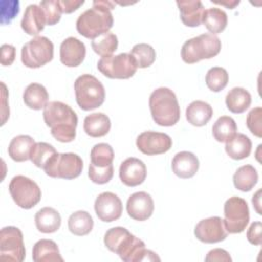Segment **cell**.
<instances>
[{
	"instance_id": "cell-47",
	"label": "cell",
	"mask_w": 262,
	"mask_h": 262,
	"mask_svg": "<svg viewBox=\"0 0 262 262\" xmlns=\"http://www.w3.org/2000/svg\"><path fill=\"white\" fill-rule=\"evenodd\" d=\"M1 86H2V123L1 125H4L7 118H9V107L8 105H6L5 101H6V94H7V91H6V86L5 84L2 82L1 83Z\"/></svg>"
},
{
	"instance_id": "cell-41",
	"label": "cell",
	"mask_w": 262,
	"mask_h": 262,
	"mask_svg": "<svg viewBox=\"0 0 262 262\" xmlns=\"http://www.w3.org/2000/svg\"><path fill=\"white\" fill-rule=\"evenodd\" d=\"M247 127L257 137L262 136V108L260 106L252 108L247 116Z\"/></svg>"
},
{
	"instance_id": "cell-37",
	"label": "cell",
	"mask_w": 262,
	"mask_h": 262,
	"mask_svg": "<svg viewBox=\"0 0 262 262\" xmlns=\"http://www.w3.org/2000/svg\"><path fill=\"white\" fill-rule=\"evenodd\" d=\"M113 147L104 142L95 144L90 151V163L96 167H106L114 161Z\"/></svg>"
},
{
	"instance_id": "cell-35",
	"label": "cell",
	"mask_w": 262,
	"mask_h": 262,
	"mask_svg": "<svg viewBox=\"0 0 262 262\" xmlns=\"http://www.w3.org/2000/svg\"><path fill=\"white\" fill-rule=\"evenodd\" d=\"M91 47L101 57L113 55L118 48V38L115 34L106 32L91 41Z\"/></svg>"
},
{
	"instance_id": "cell-9",
	"label": "cell",
	"mask_w": 262,
	"mask_h": 262,
	"mask_svg": "<svg viewBox=\"0 0 262 262\" xmlns=\"http://www.w3.org/2000/svg\"><path fill=\"white\" fill-rule=\"evenodd\" d=\"M98 71L110 79H129L137 71V64L130 53H120L101 57L97 62Z\"/></svg>"
},
{
	"instance_id": "cell-28",
	"label": "cell",
	"mask_w": 262,
	"mask_h": 262,
	"mask_svg": "<svg viewBox=\"0 0 262 262\" xmlns=\"http://www.w3.org/2000/svg\"><path fill=\"white\" fill-rule=\"evenodd\" d=\"M252 150L251 139L243 134L235 133L232 138L226 141L225 151L233 160H243L250 156Z\"/></svg>"
},
{
	"instance_id": "cell-8",
	"label": "cell",
	"mask_w": 262,
	"mask_h": 262,
	"mask_svg": "<svg viewBox=\"0 0 262 262\" xmlns=\"http://www.w3.org/2000/svg\"><path fill=\"white\" fill-rule=\"evenodd\" d=\"M8 188L14 203L23 209H31L41 200L42 192L39 185L24 175L14 176Z\"/></svg>"
},
{
	"instance_id": "cell-5",
	"label": "cell",
	"mask_w": 262,
	"mask_h": 262,
	"mask_svg": "<svg viewBox=\"0 0 262 262\" xmlns=\"http://www.w3.org/2000/svg\"><path fill=\"white\" fill-rule=\"evenodd\" d=\"M76 101L83 111H92L99 107L105 98L102 83L90 74L79 76L74 84Z\"/></svg>"
},
{
	"instance_id": "cell-49",
	"label": "cell",
	"mask_w": 262,
	"mask_h": 262,
	"mask_svg": "<svg viewBox=\"0 0 262 262\" xmlns=\"http://www.w3.org/2000/svg\"><path fill=\"white\" fill-rule=\"evenodd\" d=\"M214 3H216V4H221V5H225V6H227L228 8L233 9L234 6L239 3V1H231V2H222V1H221V2H218V1H214Z\"/></svg>"
},
{
	"instance_id": "cell-24",
	"label": "cell",
	"mask_w": 262,
	"mask_h": 262,
	"mask_svg": "<svg viewBox=\"0 0 262 262\" xmlns=\"http://www.w3.org/2000/svg\"><path fill=\"white\" fill-rule=\"evenodd\" d=\"M186 120L193 126H205L213 116L212 106L203 100H194L188 104L185 111Z\"/></svg>"
},
{
	"instance_id": "cell-20",
	"label": "cell",
	"mask_w": 262,
	"mask_h": 262,
	"mask_svg": "<svg viewBox=\"0 0 262 262\" xmlns=\"http://www.w3.org/2000/svg\"><path fill=\"white\" fill-rule=\"evenodd\" d=\"M200 167L199 159L190 151L177 152L172 160V170L176 176L182 179L191 178L195 175Z\"/></svg>"
},
{
	"instance_id": "cell-18",
	"label": "cell",
	"mask_w": 262,
	"mask_h": 262,
	"mask_svg": "<svg viewBox=\"0 0 262 262\" xmlns=\"http://www.w3.org/2000/svg\"><path fill=\"white\" fill-rule=\"evenodd\" d=\"M86 55L85 44L75 37L64 39L59 48V57L62 64L69 68L80 66Z\"/></svg>"
},
{
	"instance_id": "cell-10",
	"label": "cell",
	"mask_w": 262,
	"mask_h": 262,
	"mask_svg": "<svg viewBox=\"0 0 262 262\" xmlns=\"http://www.w3.org/2000/svg\"><path fill=\"white\" fill-rule=\"evenodd\" d=\"M46 175L52 178L74 179L83 170V161L77 154H56L50 163L43 169Z\"/></svg>"
},
{
	"instance_id": "cell-26",
	"label": "cell",
	"mask_w": 262,
	"mask_h": 262,
	"mask_svg": "<svg viewBox=\"0 0 262 262\" xmlns=\"http://www.w3.org/2000/svg\"><path fill=\"white\" fill-rule=\"evenodd\" d=\"M84 131L91 137H101L108 133L111 120L103 113H93L84 119Z\"/></svg>"
},
{
	"instance_id": "cell-44",
	"label": "cell",
	"mask_w": 262,
	"mask_h": 262,
	"mask_svg": "<svg viewBox=\"0 0 262 262\" xmlns=\"http://www.w3.org/2000/svg\"><path fill=\"white\" fill-rule=\"evenodd\" d=\"M15 59V47L10 44H3L1 46V64L11 66Z\"/></svg>"
},
{
	"instance_id": "cell-15",
	"label": "cell",
	"mask_w": 262,
	"mask_h": 262,
	"mask_svg": "<svg viewBox=\"0 0 262 262\" xmlns=\"http://www.w3.org/2000/svg\"><path fill=\"white\" fill-rule=\"evenodd\" d=\"M94 210L97 217L103 222H113L119 219L123 212L120 198L111 191L98 194L94 202Z\"/></svg>"
},
{
	"instance_id": "cell-22",
	"label": "cell",
	"mask_w": 262,
	"mask_h": 262,
	"mask_svg": "<svg viewBox=\"0 0 262 262\" xmlns=\"http://www.w3.org/2000/svg\"><path fill=\"white\" fill-rule=\"evenodd\" d=\"M32 258L35 262H56L63 261L56 243L52 239L38 241L32 251Z\"/></svg>"
},
{
	"instance_id": "cell-12",
	"label": "cell",
	"mask_w": 262,
	"mask_h": 262,
	"mask_svg": "<svg viewBox=\"0 0 262 262\" xmlns=\"http://www.w3.org/2000/svg\"><path fill=\"white\" fill-rule=\"evenodd\" d=\"M26 257L23 232L15 226H6L0 232V258L21 262Z\"/></svg>"
},
{
	"instance_id": "cell-17",
	"label": "cell",
	"mask_w": 262,
	"mask_h": 262,
	"mask_svg": "<svg viewBox=\"0 0 262 262\" xmlns=\"http://www.w3.org/2000/svg\"><path fill=\"white\" fill-rule=\"evenodd\" d=\"M145 164L137 158H128L122 162L119 169L121 181L130 187L140 185L146 178Z\"/></svg>"
},
{
	"instance_id": "cell-38",
	"label": "cell",
	"mask_w": 262,
	"mask_h": 262,
	"mask_svg": "<svg viewBox=\"0 0 262 262\" xmlns=\"http://www.w3.org/2000/svg\"><path fill=\"white\" fill-rule=\"evenodd\" d=\"M228 83V73L221 67L211 68L206 74V85L213 92L223 90Z\"/></svg>"
},
{
	"instance_id": "cell-40",
	"label": "cell",
	"mask_w": 262,
	"mask_h": 262,
	"mask_svg": "<svg viewBox=\"0 0 262 262\" xmlns=\"http://www.w3.org/2000/svg\"><path fill=\"white\" fill-rule=\"evenodd\" d=\"M46 16V23L48 26H53L60 20L61 9L58 0H44L39 4Z\"/></svg>"
},
{
	"instance_id": "cell-19",
	"label": "cell",
	"mask_w": 262,
	"mask_h": 262,
	"mask_svg": "<svg viewBox=\"0 0 262 262\" xmlns=\"http://www.w3.org/2000/svg\"><path fill=\"white\" fill-rule=\"evenodd\" d=\"M46 25V16L42 7L37 4L28 5L20 21V27L25 33L37 37Z\"/></svg>"
},
{
	"instance_id": "cell-3",
	"label": "cell",
	"mask_w": 262,
	"mask_h": 262,
	"mask_svg": "<svg viewBox=\"0 0 262 262\" xmlns=\"http://www.w3.org/2000/svg\"><path fill=\"white\" fill-rule=\"evenodd\" d=\"M115 3L111 1H93L91 8L81 13L76 21V28L80 35L88 39H94L108 32L114 24L113 14Z\"/></svg>"
},
{
	"instance_id": "cell-13",
	"label": "cell",
	"mask_w": 262,
	"mask_h": 262,
	"mask_svg": "<svg viewBox=\"0 0 262 262\" xmlns=\"http://www.w3.org/2000/svg\"><path fill=\"white\" fill-rule=\"evenodd\" d=\"M136 146L144 155H161L167 152L171 148L172 139L166 133L144 131L137 136Z\"/></svg>"
},
{
	"instance_id": "cell-25",
	"label": "cell",
	"mask_w": 262,
	"mask_h": 262,
	"mask_svg": "<svg viewBox=\"0 0 262 262\" xmlns=\"http://www.w3.org/2000/svg\"><path fill=\"white\" fill-rule=\"evenodd\" d=\"M35 140L30 135H17L13 137L8 146V155L14 162H25L30 160L31 150Z\"/></svg>"
},
{
	"instance_id": "cell-2",
	"label": "cell",
	"mask_w": 262,
	"mask_h": 262,
	"mask_svg": "<svg viewBox=\"0 0 262 262\" xmlns=\"http://www.w3.org/2000/svg\"><path fill=\"white\" fill-rule=\"evenodd\" d=\"M43 119L51 135L59 142H71L76 137L78 117L75 111L61 101H50L43 110Z\"/></svg>"
},
{
	"instance_id": "cell-31",
	"label": "cell",
	"mask_w": 262,
	"mask_h": 262,
	"mask_svg": "<svg viewBox=\"0 0 262 262\" xmlns=\"http://www.w3.org/2000/svg\"><path fill=\"white\" fill-rule=\"evenodd\" d=\"M202 23L211 34H219L227 26V14L221 8L211 7L205 10Z\"/></svg>"
},
{
	"instance_id": "cell-6",
	"label": "cell",
	"mask_w": 262,
	"mask_h": 262,
	"mask_svg": "<svg viewBox=\"0 0 262 262\" xmlns=\"http://www.w3.org/2000/svg\"><path fill=\"white\" fill-rule=\"evenodd\" d=\"M221 50L220 39L213 34H202L184 42L181 48L182 60L186 63H195L202 59L216 56Z\"/></svg>"
},
{
	"instance_id": "cell-14",
	"label": "cell",
	"mask_w": 262,
	"mask_h": 262,
	"mask_svg": "<svg viewBox=\"0 0 262 262\" xmlns=\"http://www.w3.org/2000/svg\"><path fill=\"white\" fill-rule=\"evenodd\" d=\"M223 219L218 216L209 217L201 220L194 227L195 237L205 244H215L227 237Z\"/></svg>"
},
{
	"instance_id": "cell-1",
	"label": "cell",
	"mask_w": 262,
	"mask_h": 262,
	"mask_svg": "<svg viewBox=\"0 0 262 262\" xmlns=\"http://www.w3.org/2000/svg\"><path fill=\"white\" fill-rule=\"evenodd\" d=\"M105 247L117 254L125 262L160 261V257L150 250L145 249V244L125 227L110 228L103 237Z\"/></svg>"
},
{
	"instance_id": "cell-11",
	"label": "cell",
	"mask_w": 262,
	"mask_h": 262,
	"mask_svg": "<svg viewBox=\"0 0 262 262\" xmlns=\"http://www.w3.org/2000/svg\"><path fill=\"white\" fill-rule=\"evenodd\" d=\"M250 220V211L247 202L239 196H231L224 204L225 229L229 233L243 232Z\"/></svg>"
},
{
	"instance_id": "cell-30",
	"label": "cell",
	"mask_w": 262,
	"mask_h": 262,
	"mask_svg": "<svg viewBox=\"0 0 262 262\" xmlns=\"http://www.w3.org/2000/svg\"><path fill=\"white\" fill-rule=\"evenodd\" d=\"M93 219L87 211H76L70 215L68 220L69 230L78 236H83L88 233L93 228Z\"/></svg>"
},
{
	"instance_id": "cell-42",
	"label": "cell",
	"mask_w": 262,
	"mask_h": 262,
	"mask_svg": "<svg viewBox=\"0 0 262 262\" xmlns=\"http://www.w3.org/2000/svg\"><path fill=\"white\" fill-rule=\"evenodd\" d=\"M19 12V2L16 0L1 1V24H9Z\"/></svg>"
},
{
	"instance_id": "cell-23",
	"label": "cell",
	"mask_w": 262,
	"mask_h": 262,
	"mask_svg": "<svg viewBox=\"0 0 262 262\" xmlns=\"http://www.w3.org/2000/svg\"><path fill=\"white\" fill-rule=\"evenodd\" d=\"M35 224L39 231L43 233H52L59 229L61 217L55 209L51 207H44L36 213Z\"/></svg>"
},
{
	"instance_id": "cell-46",
	"label": "cell",
	"mask_w": 262,
	"mask_h": 262,
	"mask_svg": "<svg viewBox=\"0 0 262 262\" xmlns=\"http://www.w3.org/2000/svg\"><path fill=\"white\" fill-rule=\"evenodd\" d=\"M61 12L72 13L77 10L81 5L84 4L83 0H58Z\"/></svg>"
},
{
	"instance_id": "cell-45",
	"label": "cell",
	"mask_w": 262,
	"mask_h": 262,
	"mask_svg": "<svg viewBox=\"0 0 262 262\" xmlns=\"http://www.w3.org/2000/svg\"><path fill=\"white\" fill-rule=\"evenodd\" d=\"M232 259L230 257V255L228 254L227 251L223 250V249H213L211 251H209V253L207 254L205 261L209 262V261H226V262H230Z\"/></svg>"
},
{
	"instance_id": "cell-21",
	"label": "cell",
	"mask_w": 262,
	"mask_h": 262,
	"mask_svg": "<svg viewBox=\"0 0 262 262\" xmlns=\"http://www.w3.org/2000/svg\"><path fill=\"white\" fill-rule=\"evenodd\" d=\"M179 11L181 21L186 27H198L202 24L205 8L200 0L177 1L176 2Z\"/></svg>"
},
{
	"instance_id": "cell-36",
	"label": "cell",
	"mask_w": 262,
	"mask_h": 262,
	"mask_svg": "<svg viewBox=\"0 0 262 262\" xmlns=\"http://www.w3.org/2000/svg\"><path fill=\"white\" fill-rule=\"evenodd\" d=\"M130 54L134 58L137 68L145 69L150 67L156 60V51L149 44L139 43L132 47Z\"/></svg>"
},
{
	"instance_id": "cell-39",
	"label": "cell",
	"mask_w": 262,
	"mask_h": 262,
	"mask_svg": "<svg viewBox=\"0 0 262 262\" xmlns=\"http://www.w3.org/2000/svg\"><path fill=\"white\" fill-rule=\"evenodd\" d=\"M114 175L113 164L106 167H96L93 164H89L88 176L93 183L105 184L111 181Z\"/></svg>"
},
{
	"instance_id": "cell-48",
	"label": "cell",
	"mask_w": 262,
	"mask_h": 262,
	"mask_svg": "<svg viewBox=\"0 0 262 262\" xmlns=\"http://www.w3.org/2000/svg\"><path fill=\"white\" fill-rule=\"evenodd\" d=\"M260 193H261V190H258L255 195H253V199H252V203H253V206L255 207L257 213L259 215L262 214L261 212V209H260V206H261V202H260Z\"/></svg>"
},
{
	"instance_id": "cell-4",
	"label": "cell",
	"mask_w": 262,
	"mask_h": 262,
	"mask_svg": "<svg viewBox=\"0 0 262 262\" xmlns=\"http://www.w3.org/2000/svg\"><path fill=\"white\" fill-rule=\"evenodd\" d=\"M148 104L152 120L160 126H174L180 119V106L177 97L167 87L154 90L149 96Z\"/></svg>"
},
{
	"instance_id": "cell-32",
	"label": "cell",
	"mask_w": 262,
	"mask_h": 262,
	"mask_svg": "<svg viewBox=\"0 0 262 262\" xmlns=\"http://www.w3.org/2000/svg\"><path fill=\"white\" fill-rule=\"evenodd\" d=\"M257 182L258 172L252 165H244L233 174V184L241 191H250Z\"/></svg>"
},
{
	"instance_id": "cell-7",
	"label": "cell",
	"mask_w": 262,
	"mask_h": 262,
	"mask_svg": "<svg viewBox=\"0 0 262 262\" xmlns=\"http://www.w3.org/2000/svg\"><path fill=\"white\" fill-rule=\"evenodd\" d=\"M53 49V43L47 37L37 36L21 47V62L30 69L41 68L52 60Z\"/></svg>"
},
{
	"instance_id": "cell-33",
	"label": "cell",
	"mask_w": 262,
	"mask_h": 262,
	"mask_svg": "<svg viewBox=\"0 0 262 262\" xmlns=\"http://www.w3.org/2000/svg\"><path fill=\"white\" fill-rule=\"evenodd\" d=\"M237 131L235 121L228 116H221L217 119L212 127L214 138L218 142H226L234 136Z\"/></svg>"
},
{
	"instance_id": "cell-29",
	"label": "cell",
	"mask_w": 262,
	"mask_h": 262,
	"mask_svg": "<svg viewBox=\"0 0 262 262\" xmlns=\"http://www.w3.org/2000/svg\"><path fill=\"white\" fill-rule=\"evenodd\" d=\"M252 102L251 94L242 87H234L228 91L225 97L227 108L233 114H242L249 108Z\"/></svg>"
},
{
	"instance_id": "cell-43",
	"label": "cell",
	"mask_w": 262,
	"mask_h": 262,
	"mask_svg": "<svg viewBox=\"0 0 262 262\" xmlns=\"http://www.w3.org/2000/svg\"><path fill=\"white\" fill-rule=\"evenodd\" d=\"M261 231H262V224L260 221H255L253 222L248 231H247V238L249 243L255 246H259L262 243L261 238Z\"/></svg>"
},
{
	"instance_id": "cell-16",
	"label": "cell",
	"mask_w": 262,
	"mask_h": 262,
	"mask_svg": "<svg viewBox=\"0 0 262 262\" xmlns=\"http://www.w3.org/2000/svg\"><path fill=\"white\" fill-rule=\"evenodd\" d=\"M126 209L128 215L136 221L147 220L154 213V200L145 191L132 193L127 200Z\"/></svg>"
},
{
	"instance_id": "cell-27",
	"label": "cell",
	"mask_w": 262,
	"mask_h": 262,
	"mask_svg": "<svg viewBox=\"0 0 262 262\" xmlns=\"http://www.w3.org/2000/svg\"><path fill=\"white\" fill-rule=\"evenodd\" d=\"M48 92L46 88L39 83H31L24 91L23 99L25 104L35 111L44 108L48 103Z\"/></svg>"
},
{
	"instance_id": "cell-34",
	"label": "cell",
	"mask_w": 262,
	"mask_h": 262,
	"mask_svg": "<svg viewBox=\"0 0 262 262\" xmlns=\"http://www.w3.org/2000/svg\"><path fill=\"white\" fill-rule=\"evenodd\" d=\"M56 154V149L51 144L47 142H36L31 150L30 160L36 167L44 169Z\"/></svg>"
}]
</instances>
